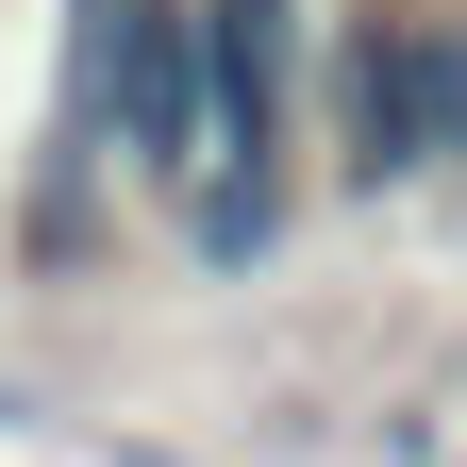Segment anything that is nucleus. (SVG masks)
Here are the masks:
<instances>
[{
	"label": "nucleus",
	"instance_id": "obj_1",
	"mask_svg": "<svg viewBox=\"0 0 467 467\" xmlns=\"http://www.w3.org/2000/svg\"><path fill=\"white\" fill-rule=\"evenodd\" d=\"M84 100H100V134L167 167V184H201V34H184V0H84Z\"/></svg>",
	"mask_w": 467,
	"mask_h": 467
},
{
	"label": "nucleus",
	"instance_id": "obj_2",
	"mask_svg": "<svg viewBox=\"0 0 467 467\" xmlns=\"http://www.w3.org/2000/svg\"><path fill=\"white\" fill-rule=\"evenodd\" d=\"M284 34H301V0H201V117H217V167H267V150H284Z\"/></svg>",
	"mask_w": 467,
	"mask_h": 467
},
{
	"label": "nucleus",
	"instance_id": "obj_3",
	"mask_svg": "<svg viewBox=\"0 0 467 467\" xmlns=\"http://www.w3.org/2000/svg\"><path fill=\"white\" fill-rule=\"evenodd\" d=\"M350 167H368V184L418 167V50L400 34H350Z\"/></svg>",
	"mask_w": 467,
	"mask_h": 467
},
{
	"label": "nucleus",
	"instance_id": "obj_4",
	"mask_svg": "<svg viewBox=\"0 0 467 467\" xmlns=\"http://www.w3.org/2000/svg\"><path fill=\"white\" fill-rule=\"evenodd\" d=\"M418 50V150H467V34H400Z\"/></svg>",
	"mask_w": 467,
	"mask_h": 467
}]
</instances>
